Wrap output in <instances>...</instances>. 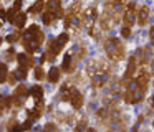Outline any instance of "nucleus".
Listing matches in <instances>:
<instances>
[{"label": "nucleus", "mask_w": 154, "mask_h": 132, "mask_svg": "<svg viewBox=\"0 0 154 132\" xmlns=\"http://www.w3.org/2000/svg\"><path fill=\"white\" fill-rule=\"evenodd\" d=\"M8 78V66L5 63H0V82H5Z\"/></svg>", "instance_id": "aec40b11"}, {"label": "nucleus", "mask_w": 154, "mask_h": 132, "mask_svg": "<svg viewBox=\"0 0 154 132\" xmlns=\"http://www.w3.org/2000/svg\"><path fill=\"white\" fill-rule=\"evenodd\" d=\"M15 8H17V10H20V7H22V0H15Z\"/></svg>", "instance_id": "72a5a7b5"}, {"label": "nucleus", "mask_w": 154, "mask_h": 132, "mask_svg": "<svg viewBox=\"0 0 154 132\" xmlns=\"http://www.w3.org/2000/svg\"><path fill=\"white\" fill-rule=\"evenodd\" d=\"M104 50L111 59H121L124 56V46L119 40L116 38H108L104 41Z\"/></svg>", "instance_id": "39448f33"}, {"label": "nucleus", "mask_w": 154, "mask_h": 132, "mask_svg": "<svg viewBox=\"0 0 154 132\" xmlns=\"http://www.w3.org/2000/svg\"><path fill=\"white\" fill-rule=\"evenodd\" d=\"M12 101H14L12 98H7V96H2V94H0V114H2L4 111H7V109H10Z\"/></svg>", "instance_id": "dca6fc26"}, {"label": "nucleus", "mask_w": 154, "mask_h": 132, "mask_svg": "<svg viewBox=\"0 0 154 132\" xmlns=\"http://www.w3.org/2000/svg\"><path fill=\"white\" fill-rule=\"evenodd\" d=\"M78 12H80V3H73V5L68 8V12H66V16H76L78 15Z\"/></svg>", "instance_id": "412c9836"}, {"label": "nucleus", "mask_w": 154, "mask_h": 132, "mask_svg": "<svg viewBox=\"0 0 154 132\" xmlns=\"http://www.w3.org/2000/svg\"><path fill=\"white\" fill-rule=\"evenodd\" d=\"M70 102H71V106H73L75 109H80L81 106H83V96H81V92L78 91V89L73 88L71 96H70Z\"/></svg>", "instance_id": "9b49d317"}, {"label": "nucleus", "mask_w": 154, "mask_h": 132, "mask_svg": "<svg viewBox=\"0 0 154 132\" xmlns=\"http://www.w3.org/2000/svg\"><path fill=\"white\" fill-rule=\"evenodd\" d=\"M98 13H96V8H86L83 12V15H81V23H83V26H86V28L91 30V26L94 25V20H96Z\"/></svg>", "instance_id": "423d86ee"}, {"label": "nucleus", "mask_w": 154, "mask_h": 132, "mask_svg": "<svg viewBox=\"0 0 154 132\" xmlns=\"http://www.w3.org/2000/svg\"><path fill=\"white\" fill-rule=\"evenodd\" d=\"M124 25L128 26H133L134 22H136V13H134V3H129V5L126 7V10H124Z\"/></svg>", "instance_id": "1a4fd4ad"}, {"label": "nucleus", "mask_w": 154, "mask_h": 132, "mask_svg": "<svg viewBox=\"0 0 154 132\" xmlns=\"http://www.w3.org/2000/svg\"><path fill=\"white\" fill-rule=\"evenodd\" d=\"M68 41V35L66 33H61L58 38L51 40L50 43H48V50H47V55H43V58H42V61H45V59H53L55 56L58 55V53L61 51V48H63L65 45H66Z\"/></svg>", "instance_id": "20e7f679"}, {"label": "nucleus", "mask_w": 154, "mask_h": 132, "mask_svg": "<svg viewBox=\"0 0 154 132\" xmlns=\"http://www.w3.org/2000/svg\"><path fill=\"white\" fill-rule=\"evenodd\" d=\"M0 28H2V22H0Z\"/></svg>", "instance_id": "58836bf2"}, {"label": "nucleus", "mask_w": 154, "mask_h": 132, "mask_svg": "<svg viewBox=\"0 0 154 132\" xmlns=\"http://www.w3.org/2000/svg\"><path fill=\"white\" fill-rule=\"evenodd\" d=\"M71 69H73V56L68 53V55H65V58H63V71L70 73Z\"/></svg>", "instance_id": "a211bd4d"}, {"label": "nucleus", "mask_w": 154, "mask_h": 132, "mask_svg": "<svg viewBox=\"0 0 154 132\" xmlns=\"http://www.w3.org/2000/svg\"><path fill=\"white\" fill-rule=\"evenodd\" d=\"M15 76H17L18 79H23L25 76H27V68H25V66H20V68L15 71Z\"/></svg>", "instance_id": "b1692460"}, {"label": "nucleus", "mask_w": 154, "mask_h": 132, "mask_svg": "<svg viewBox=\"0 0 154 132\" xmlns=\"http://www.w3.org/2000/svg\"><path fill=\"white\" fill-rule=\"evenodd\" d=\"M144 91H146V88L141 86L139 82H137V79H131V81L128 82L126 92H124V101L129 102V104H137V102L144 98Z\"/></svg>", "instance_id": "7ed1b4c3"}, {"label": "nucleus", "mask_w": 154, "mask_h": 132, "mask_svg": "<svg viewBox=\"0 0 154 132\" xmlns=\"http://www.w3.org/2000/svg\"><path fill=\"white\" fill-rule=\"evenodd\" d=\"M17 59H18V63H20V66H25V68H28V66L33 64V59H32L27 53H18Z\"/></svg>", "instance_id": "f8f14e48"}, {"label": "nucleus", "mask_w": 154, "mask_h": 132, "mask_svg": "<svg viewBox=\"0 0 154 132\" xmlns=\"http://www.w3.org/2000/svg\"><path fill=\"white\" fill-rule=\"evenodd\" d=\"M73 88L75 86H71L70 82H66V84L61 88V94H60V98H61V101H70V96H71V91H73Z\"/></svg>", "instance_id": "4468645a"}, {"label": "nucleus", "mask_w": 154, "mask_h": 132, "mask_svg": "<svg viewBox=\"0 0 154 132\" xmlns=\"http://www.w3.org/2000/svg\"><path fill=\"white\" fill-rule=\"evenodd\" d=\"M88 74H90L91 81H93L94 88H101L104 82L108 81V66L101 61H90L88 64Z\"/></svg>", "instance_id": "f257e3e1"}, {"label": "nucleus", "mask_w": 154, "mask_h": 132, "mask_svg": "<svg viewBox=\"0 0 154 132\" xmlns=\"http://www.w3.org/2000/svg\"><path fill=\"white\" fill-rule=\"evenodd\" d=\"M85 127H86V122H81V124H80V125H78V127H76V129H80V130H81V129H85Z\"/></svg>", "instance_id": "c9c22d12"}, {"label": "nucleus", "mask_w": 154, "mask_h": 132, "mask_svg": "<svg viewBox=\"0 0 154 132\" xmlns=\"http://www.w3.org/2000/svg\"><path fill=\"white\" fill-rule=\"evenodd\" d=\"M28 96V89H27V86H23V84H20L17 89H15V92H14V104L15 106H22V102H23V99Z\"/></svg>", "instance_id": "6e6552de"}, {"label": "nucleus", "mask_w": 154, "mask_h": 132, "mask_svg": "<svg viewBox=\"0 0 154 132\" xmlns=\"http://www.w3.org/2000/svg\"><path fill=\"white\" fill-rule=\"evenodd\" d=\"M42 10H43V0H38V2L35 3L30 10H28V13H40Z\"/></svg>", "instance_id": "4be33fe9"}, {"label": "nucleus", "mask_w": 154, "mask_h": 132, "mask_svg": "<svg viewBox=\"0 0 154 132\" xmlns=\"http://www.w3.org/2000/svg\"><path fill=\"white\" fill-rule=\"evenodd\" d=\"M152 125H154V122H152Z\"/></svg>", "instance_id": "a19ab883"}, {"label": "nucleus", "mask_w": 154, "mask_h": 132, "mask_svg": "<svg viewBox=\"0 0 154 132\" xmlns=\"http://www.w3.org/2000/svg\"><path fill=\"white\" fill-rule=\"evenodd\" d=\"M17 12H20V10H17L15 7H14V8H10V10H8V12H7V20H8V22H12V23H14V20H15V15H17Z\"/></svg>", "instance_id": "393cba45"}, {"label": "nucleus", "mask_w": 154, "mask_h": 132, "mask_svg": "<svg viewBox=\"0 0 154 132\" xmlns=\"http://www.w3.org/2000/svg\"><path fill=\"white\" fill-rule=\"evenodd\" d=\"M17 38H18V35H17V33H15V35H10V36H7V40H8V41H15Z\"/></svg>", "instance_id": "2f4dec72"}, {"label": "nucleus", "mask_w": 154, "mask_h": 132, "mask_svg": "<svg viewBox=\"0 0 154 132\" xmlns=\"http://www.w3.org/2000/svg\"><path fill=\"white\" fill-rule=\"evenodd\" d=\"M0 43H2V38H0Z\"/></svg>", "instance_id": "ea45409f"}, {"label": "nucleus", "mask_w": 154, "mask_h": 132, "mask_svg": "<svg viewBox=\"0 0 154 132\" xmlns=\"http://www.w3.org/2000/svg\"><path fill=\"white\" fill-rule=\"evenodd\" d=\"M136 56H131L129 58V64H128V69H126V73H124V78H123V81H124V84H128V82L131 81V78H133V73L136 71Z\"/></svg>", "instance_id": "9d476101"}, {"label": "nucleus", "mask_w": 154, "mask_h": 132, "mask_svg": "<svg viewBox=\"0 0 154 132\" xmlns=\"http://www.w3.org/2000/svg\"><path fill=\"white\" fill-rule=\"evenodd\" d=\"M45 40V35L37 25H32L28 30H25L23 33V45H25V50L28 53H33L38 46L43 43Z\"/></svg>", "instance_id": "f03ea898"}, {"label": "nucleus", "mask_w": 154, "mask_h": 132, "mask_svg": "<svg viewBox=\"0 0 154 132\" xmlns=\"http://www.w3.org/2000/svg\"><path fill=\"white\" fill-rule=\"evenodd\" d=\"M30 94L37 102H40L42 98H43V89H42V86H33V88L30 89Z\"/></svg>", "instance_id": "f3484780"}, {"label": "nucleus", "mask_w": 154, "mask_h": 132, "mask_svg": "<svg viewBox=\"0 0 154 132\" xmlns=\"http://www.w3.org/2000/svg\"><path fill=\"white\" fill-rule=\"evenodd\" d=\"M35 76H37V79H43L45 73H43V69H42V66H37V68H35Z\"/></svg>", "instance_id": "bb28decb"}, {"label": "nucleus", "mask_w": 154, "mask_h": 132, "mask_svg": "<svg viewBox=\"0 0 154 132\" xmlns=\"http://www.w3.org/2000/svg\"><path fill=\"white\" fill-rule=\"evenodd\" d=\"M149 38H151V43L154 45V26H151V30H149Z\"/></svg>", "instance_id": "c756f323"}, {"label": "nucleus", "mask_w": 154, "mask_h": 132, "mask_svg": "<svg viewBox=\"0 0 154 132\" xmlns=\"http://www.w3.org/2000/svg\"><path fill=\"white\" fill-rule=\"evenodd\" d=\"M7 81L10 82V84H15V81H17V76H15V73H14V74H8Z\"/></svg>", "instance_id": "c85d7f7f"}, {"label": "nucleus", "mask_w": 154, "mask_h": 132, "mask_svg": "<svg viewBox=\"0 0 154 132\" xmlns=\"http://www.w3.org/2000/svg\"><path fill=\"white\" fill-rule=\"evenodd\" d=\"M147 18H149V8L147 7H141L139 12H137V22H139V25H144L147 22Z\"/></svg>", "instance_id": "ddd939ff"}, {"label": "nucleus", "mask_w": 154, "mask_h": 132, "mask_svg": "<svg viewBox=\"0 0 154 132\" xmlns=\"http://www.w3.org/2000/svg\"><path fill=\"white\" fill-rule=\"evenodd\" d=\"M151 69L154 71V59H152V63H151Z\"/></svg>", "instance_id": "4c0bfd02"}, {"label": "nucleus", "mask_w": 154, "mask_h": 132, "mask_svg": "<svg viewBox=\"0 0 154 132\" xmlns=\"http://www.w3.org/2000/svg\"><path fill=\"white\" fill-rule=\"evenodd\" d=\"M0 20H7V12L0 10Z\"/></svg>", "instance_id": "473e14b6"}, {"label": "nucleus", "mask_w": 154, "mask_h": 132, "mask_svg": "<svg viewBox=\"0 0 154 132\" xmlns=\"http://www.w3.org/2000/svg\"><path fill=\"white\" fill-rule=\"evenodd\" d=\"M4 58L5 59H7V61H10V59H14L15 58V51H14V50H7V51H5V55H4Z\"/></svg>", "instance_id": "a878e982"}, {"label": "nucleus", "mask_w": 154, "mask_h": 132, "mask_svg": "<svg viewBox=\"0 0 154 132\" xmlns=\"http://www.w3.org/2000/svg\"><path fill=\"white\" fill-rule=\"evenodd\" d=\"M45 10H48V12L53 13L55 18H61V16L65 15L63 10H61L60 0H48V3H47V7H45Z\"/></svg>", "instance_id": "0eeeda50"}, {"label": "nucleus", "mask_w": 154, "mask_h": 132, "mask_svg": "<svg viewBox=\"0 0 154 132\" xmlns=\"http://www.w3.org/2000/svg\"><path fill=\"white\" fill-rule=\"evenodd\" d=\"M53 20H55V15H53V13L48 12V10H45V13H43V23H45V25H50Z\"/></svg>", "instance_id": "5701e85b"}, {"label": "nucleus", "mask_w": 154, "mask_h": 132, "mask_svg": "<svg viewBox=\"0 0 154 132\" xmlns=\"http://www.w3.org/2000/svg\"><path fill=\"white\" fill-rule=\"evenodd\" d=\"M121 35H123V38H128V36L131 35V30H129V26H128V25L121 30Z\"/></svg>", "instance_id": "cd10ccee"}, {"label": "nucleus", "mask_w": 154, "mask_h": 132, "mask_svg": "<svg viewBox=\"0 0 154 132\" xmlns=\"http://www.w3.org/2000/svg\"><path fill=\"white\" fill-rule=\"evenodd\" d=\"M151 107H154V96L151 98Z\"/></svg>", "instance_id": "e433bc0d"}, {"label": "nucleus", "mask_w": 154, "mask_h": 132, "mask_svg": "<svg viewBox=\"0 0 154 132\" xmlns=\"http://www.w3.org/2000/svg\"><path fill=\"white\" fill-rule=\"evenodd\" d=\"M25 22H27V13L17 12V15H15V20H14V25L17 26V28H22V26L25 25Z\"/></svg>", "instance_id": "2eb2a0df"}, {"label": "nucleus", "mask_w": 154, "mask_h": 132, "mask_svg": "<svg viewBox=\"0 0 154 132\" xmlns=\"http://www.w3.org/2000/svg\"><path fill=\"white\" fill-rule=\"evenodd\" d=\"M58 79H60V69H58L57 66H53V68L48 71V81H50V82H57Z\"/></svg>", "instance_id": "6ab92c4d"}, {"label": "nucleus", "mask_w": 154, "mask_h": 132, "mask_svg": "<svg viewBox=\"0 0 154 132\" xmlns=\"http://www.w3.org/2000/svg\"><path fill=\"white\" fill-rule=\"evenodd\" d=\"M45 129H47V130H48V129H50V130H53V129H57V127H55L53 124H47V125H45Z\"/></svg>", "instance_id": "f704fd0d"}, {"label": "nucleus", "mask_w": 154, "mask_h": 132, "mask_svg": "<svg viewBox=\"0 0 154 132\" xmlns=\"http://www.w3.org/2000/svg\"><path fill=\"white\" fill-rule=\"evenodd\" d=\"M30 127H32V119H28V121L22 125V129H30Z\"/></svg>", "instance_id": "7c9ffc66"}]
</instances>
